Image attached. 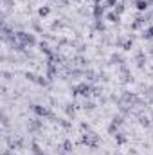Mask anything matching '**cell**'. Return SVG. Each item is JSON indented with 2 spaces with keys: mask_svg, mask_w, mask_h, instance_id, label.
I'll use <instances>...</instances> for the list:
<instances>
[{
  "mask_svg": "<svg viewBox=\"0 0 153 155\" xmlns=\"http://www.w3.org/2000/svg\"><path fill=\"white\" fill-rule=\"evenodd\" d=\"M74 94H81V96H90V92H92V87L90 85H86V83H79L74 87V90H72Z\"/></svg>",
  "mask_w": 153,
  "mask_h": 155,
  "instance_id": "1",
  "label": "cell"
},
{
  "mask_svg": "<svg viewBox=\"0 0 153 155\" xmlns=\"http://www.w3.org/2000/svg\"><path fill=\"white\" fill-rule=\"evenodd\" d=\"M92 15H94V18H96V20H101V18H103V15H105V5L96 4V5H94V9H92Z\"/></svg>",
  "mask_w": 153,
  "mask_h": 155,
  "instance_id": "2",
  "label": "cell"
},
{
  "mask_svg": "<svg viewBox=\"0 0 153 155\" xmlns=\"http://www.w3.org/2000/svg\"><path fill=\"white\" fill-rule=\"evenodd\" d=\"M33 112L40 117H45V116H50L49 114V110L45 108V107H41V105H33Z\"/></svg>",
  "mask_w": 153,
  "mask_h": 155,
  "instance_id": "3",
  "label": "cell"
},
{
  "mask_svg": "<svg viewBox=\"0 0 153 155\" xmlns=\"http://www.w3.org/2000/svg\"><path fill=\"white\" fill-rule=\"evenodd\" d=\"M135 5H137V9L142 13V11H146V9H148L150 2H148V0H137V4H135Z\"/></svg>",
  "mask_w": 153,
  "mask_h": 155,
  "instance_id": "4",
  "label": "cell"
},
{
  "mask_svg": "<svg viewBox=\"0 0 153 155\" xmlns=\"http://www.w3.org/2000/svg\"><path fill=\"white\" fill-rule=\"evenodd\" d=\"M119 16H121V15H117L115 11H110V13L106 15V20L112 22V24H117V22H119Z\"/></svg>",
  "mask_w": 153,
  "mask_h": 155,
  "instance_id": "5",
  "label": "cell"
},
{
  "mask_svg": "<svg viewBox=\"0 0 153 155\" xmlns=\"http://www.w3.org/2000/svg\"><path fill=\"white\" fill-rule=\"evenodd\" d=\"M38 128H41V123H40L38 119L29 121V130H31V132H34V130H38Z\"/></svg>",
  "mask_w": 153,
  "mask_h": 155,
  "instance_id": "6",
  "label": "cell"
},
{
  "mask_svg": "<svg viewBox=\"0 0 153 155\" xmlns=\"http://www.w3.org/2000/svg\"><path fill=\"white\" fill-rule=\"evenodd\" d=\"M139 123H141L142 126H150V124H151V119L148 116H139Z\"/></svg>",
  "mask_w": 153,
  "mask_h": 155,
  "instance_id": "7",
  "label": "cell"
},
{
  "mask_svg": "<svg viewBox=\"0 0 153 155\" xmlns=\"http://www.w3.org/2000/svg\"><path fill=\"white\" fill-rule=\"evenodd\" d=\"M49 13H50V7H49V5H43V7H40V9H38L40 16H47Z\"/></svg>",
  "mask_w": 153,
  "mask_h": 155,
  "instance_id": "8",
  "label": "cell"
},
{
  "mask_svg": "<svg viewBox=\"0 0 153 155\" xmlns=\"http://www.w3.org/2000/svg\"><path fill=\"white\" fill-rule=\"evenodd\" d=\"M142 38H153V25H150V27H148V29H146V31H144V33H142Z\"/></svg>",
  "mask_w": 153,
  "mask_h": 155,
  "instance_id": "9",
  "label": "cell"
},
{
  "mask_svg": "<svg viewBox=\"0 0 153 155\" xmlns=\"http://www.w3.org/2000/svg\"><path fill=\"white\" fill-rule=\"evenodd\" d=\"M121 45H122V49H124V51H130V49L133 47V43H132V40H126V41H122Z\"/></svg>",
  "mask_w": 153,
  "mask_h": 155,
  "instance_id": "10",
  "label": "cell"
},
{
  "mask_svg": "<svg viewBox=\"0 0 153 155\" xmlns=\"http://www.w3.org/2000/svg\"><path fill=\"white\" fill-rule=\"evenodd\" d=\"M115 141H117L119 144H124V143H126V137H124L122 134H117V135H115Z\"/></svg>",
  "mask_w": 153,
  "mask_h": 155,
  "instance_id": "11",
  "label": "cell"
},
{
  "mask_svg": "<svg viewBox=\"0 0 153 155\" xmlns=\"http://www.w3.org/2000/svg\"><path fill=\"white\" fill-rule=\"evenodd\" d=\"M114 9H115V13H117V15H122V13H124V4H117Z\"/></svg>",
  "mask_w": 153,
  "mask_h": 155,
  "instance_id": "12",
  "label": "cell"
},
{
  "mask_svg": "<svg viewBox=\"0 0 153 155\" xmlns=\"http://www.w3.org/2000/svg\"><path fill=\"white\" fill-rule=\"evenodd\" d=\"M33 153H34V155H43V152L40 150L38 144H33Z\"/></svg>",
  "mask_w": 153,
  "mask_h": 155,
  "instance_id": "13",
  "label": "cell"
},
{
  "mask_svg": "<svg viewBox=\"0 0 153 155\" xmlns=\"http://www.w3.org/2000/svg\"><path fill=\"white\" fill-rule=\"evenodd\" d=\"M106 2V7H115L119 4V0H105Z\"/></svg>",
  "mask_w": 153,
  "mask_h": 155,
  "instance_id": "14",
  "label": "cell"
},
{
  "mask_svg": "<svg viewBox=\"0 0 153 155\" xmlns=\"http://www.w3.org/2000/svg\"><path fill=\"white\" fill-rule=\"evenodd\" d=\"M96 29H97V31H105V24L97 20V22H96Z\"/></svg>",
  "mask_w": 153,
  "mask_h": 155,
  "instance_id": "15",
  "label": "cell"
},
{
  "mask_svg": "<svg viewBox=\"0 0 153 155\" xmlns=\"http://www.w3.org/2000/svg\"><path fill=\"white\" fill-rule=\"evenodd\" d=\"M94 107H96V105H94L92 101H86V103H85V108H88V110H92Z\"/></svg>",
  "mask_w": 153,
  "mask_h": 155,
  "instance_id": "16",
  "label": "cell"
},
{
  "mask_svg": "<svg viewBox=\"0 0 153 155\" xmlns=\"http://www.w3.org/2000/svg\"><path fill=\"white\" fill-rule=\"evenodd\" d=\"M94 2H96V4H101V2H105V0H94Z\"/></svg>",
  "mask_w": 153,
  "mask_h": 155,
  "instance_id": "17",
  "label": "cell"
},
{
  "mask_svg": "<svg viewBox=\"0 0 153 155\" xmlns=\"http://www.w3.org/2000/svg\"><path fill=\"white\" fill-rule=\"evenodd\" d=\"M148 2H150V4H153V0H148Z\"/></svg>",
  "mask_w": 153,
  "mask_h": 155,
  "instance_id": "18",
  "label": "cell"
}]
</instances>
